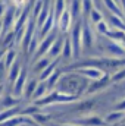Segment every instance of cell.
I'll use <instances>...</instances> for the list:
<instances>
[{
  "label": "cell",
  "instance_id": "6da1fadb",
  "mask_svg": "<svg viewBox=\"0 0 125 126\" xmlns=\"http://www.w3.org/2000/svg\"><path fill=\"white\" fill-rule=\"evenodd\" d=\"M81 37H83V19L74 22V25L71 28V34H69L71 44H72V51H74V59L75 60L81 59V53H83V48H81Z\"/></svg>",
  "mask_w": 125,
  "mask_h": 126
},
{
  "label": "cell",
  "instance_id": "7a4b0ae2",
  "mask_svg": "<svg viewBox=\"0 0 125 126\" xmlns=\"http://www.w3.org/2000/svg\"><path fill=\"white\" fill-rule=\"evenodd\" d=\"M28 67L24 64L22 66V70H21V73H19V76H18V79H16V82H15V85L12 87V97L13 98H16V100H21V97L24 95V90H25V85H27V81H28Z\"/></svg>",
  "mask_w": 125,
  "mask_h": 126
},
{
  "label": "cell",
  "instance_id": "3957f363",
  "mask_svg": "<svg viewBox=\"0 0 125 126\" xmlns=\"http://www.w3.org/2000/svg\"><path fill=\"white\" fill-rule=\"evenodd\" d=\"M94 43H96V37L93 34V30L83 19V37H81V48H83V51L87 53L88 50H91L94 47Z\"/></svg>",
  "mask_w": 125,
  "mask_h": 126
},
{
  "label": "cell",
  "instance_id": "277c9868",
  "mask_svg": "<svg viewBox=\"0 0 125 126\" xmlns=\"http://www.w3.org/2000/svg\"><path fill=\"white\" fill-rule=\"evenodd\" d=\"M78 75H83L84 78H87L88 81L91 82H96V81H100L104 78V72L97 69V67H80L77 70Z\"/></svg>",
  "mask_w": 125,
  "mask_h": 126
},
{
  "label": "cell",
  "instance_id": "5b68a950",
  "mask_svg": "<svg viewBox=\"0 0 125 126\" xmlns=\"http://www.w3.org/2000/svg\"><path fill=\"white\" fill-rule=\"evenodd\" d=\"M22 62H21V57L16 60V62L12 64V67L7 70V82H9V85H10V88L15 85V82H16V79H18V76H19V73H21V70H22Z\"/></svg>",
  "mask_w": 125,
  "mask_h": 126
},
{
  "label": "cell",
  "instance_id": "8992f818",
  "mask_svg": "<svg viewBox=\"0 0 125 126\" xmlns=\"http://www.w3.org/2000/svg\"><path fill=\"white\" fill-rule=\"evenodd\" d=\"M50 13H52V3H44L40 15L37 16L35 19V27H37V31H40L43 28V25L47 22V19L50 18Z\"/></svg>",
  "mask_w": 125,
  "mask_h": 126
},
{
  "label": "cell",
  "instance_id": "52a82bcc",
  "mask_svg": "<svg viewBox=\"0 0 125 126\" xmlns=\"http://www.w3.org/2000/svg\"><path fill=\"white\" fill-rule=\"evenodd\" d=\"M72 16H71V13H69V10L66 9L65 12H63V15L59 18V21H58V24H56V28L61 31V34H65V32L68 31L69 28H72Z\"/></svg>",
  "mask_w": 125,
  "mask_h": 126
},
{
  "label": "cell",
  "instance_id": "ba28073f",
  "mask_svg": "<svg viewBox=\"0 0 125 126\" xmlns=\"http://www.w3.org/2000/svg\"><path fill=\"white\" fill-rule=\"evenodd\" d=\"M65 38H66V37H63V34L61 37L56 38V41L53 43L52 48H50L49 53H47V56H49L50 59H55V60H56V59L59 57V54L62 53V50H63V46H65Z\"/></svg>",
  "mask_w": 125,
  "mask_h": 126
},
{
  "label": "cell",
  "instance_id": "9c48e42d",
  "mask_svg": "<svg viewBox=\"0 0 125 126\" xmlns=\"http://www.w3.org/2000/svg\"><path fill=\"white\" fill-rule=\"evenodd\" d=\"M68 10L72 16V19L77 22L80 19H83V3L81 1H72V3H68Z\"/></svg>",
  "mask_w": 125,
  "mask_h": 126
},
{
  "label": "cell",
  "instance_id": "30bf717a",
  "mask_svg": "<svg viewBox=\"0 0 125 126\" xmlns=\"http://www.w3.org/2000/svg\"><path fill=\"white\" fill-rule=\"evenodd\" d=\"M50 64H52V59H50V57H43V59L34 62V64H32V67H31V73L40 76V73H41L46 67H49Z\"/></svg>",
  "mask_w": 125,
  "mask_h": 126
},
{
  "label": "cell",
  "instance_id": "8fae6325",
  "mask_svg": "<svg viewBox=\"0 0 125 126\" xmlns=\"http://www.w3.org/2000/svg\"><path fill=\"white\" fill-rule=\"evenodd\" d=\"M37 87H38V79L37 78H31V79H28L27 81V85H25V90H24V98L28 101V100H31L34 93H35V90H37Z\"/></svg>",
  "mask_w": 125,
  "mask_h": 126
},
{
  "label": "cell",
  "instance_id": "7c38bea8",
  "mask_svg": "<svg viewBox=\"0 0 125 126\" xmlns=\"http://www.w3.org/2000/svg\"><path fill=\"white\" fill-rule=\"evenodd\" d=\"M125 113L124 111H116V110H112L110 113H107V116L104 117V123L106 125H116L119 122H124Z\"/></svg>",
  "mask_w": 125,
  "mask_h": 126
},
{
  "label": "cell",
  "instance_id": "4fadbf2b",
  "mask_svg": "<svg viewBox=\"0 0 125 126\" xmlns=\"http://www.w3.org/2000/svg\"><path fill=\"white\" fill-rule=\"evenodd\" d=\"M19 59V54L16 51V48H7L6 50V56H4V64L7 67V70L12 67V64Z\"/></svg>",
  "mask_w": 125,
  "mask_h": 126
},
{
  "label": "cell",
  "instance_id": "5bb4252c",
  "mask_svg": "<svg viewBox=\"0 0 125 126\" xmlns=\"http://www.w3.org/2000/svg\"><path fill=\"white\" fill-rule=\"evenodd\" d=\"M58 62H59V59H56L55 62H52V64L49 66V67H46L41 73H40V76H38V79L41 81V82H46L55 72H56V64H58Z\"/></svg>",
  "mask_w": 125,
  "mask_h": 126
},
{
  "label": "cell",
  "instance_id": "9a60e30c",
  "mask_svg": "<svg viewBox=\"0 0 125 126\" xmlns=\"http://www.w3.org/2000/svg\"><path fill=\"white\" fill-rule=\"evenodd\" d=\"M47 85H46V82H40L38 84V87H37V90H35V93H34V95H32L31 101L32 103H35V101H40V100H43L44 97H46V94H47Z\"/></svg>",
  "mask_w": 125,
  "mask_h": 126
},
{
  "label": "cell",
  "instance_id": "2e32d148",
  "mask_svg": "<svg viewBox=\"0 0 125 126\" xmlns=\"http://www.w3.org/2000/svg\"><path fill=\"white\" fill-rule=\"evenodd\" d=\"M62 56H63V60L74 59V51H72V44H71L69 35L65 38V46H63V50H62Z\"/></svg>",
  "mask_w": 125,
  "mask_h": 126
},
{
  "label": "cell",
  "instance_id": "e0dca14e",
  "mask_svg": "<svg viewBox=\"0 0 125 126\" xmlns=\"http://www.w3.org/2000/svg\"><path fill=\"white\" fill-rule=\"evenodd\" d=\"M61 78H62V73L59 72V70H56L47 81H46V85H47V90L49 91H52L55 87H58V84H59V81H61Z\"/></svg>",
  "mask_w": 125,
  "mask_h": 126
},
{
  "label": "cell",
  "instance_id": "ac0fdd59",
  "mask_svg": "<svg viewBox=\"0 0 125 126\" xmlns=\"http://www.w3.org/2000/svg\"><path fill=\"white\" fill-rule=\"evenodd\" d=\"M88 21H90L93 25H97L99 22H102V21H103V15L100 13V10H99V9L93 7V10H91V13H90V18H88Z\"/></svg>",
  "mask_w": 125,
  "mask_h": 126
},
{
  "label": "cell",
  "instance_id": "d6986e66",
  "mask_svg": "<svg viewBox=\"0 0 125 126\" xmlns=\"http://www.w3.org/2000/svg\"><path fill=\"white\" fill-rule=\"evenodd\" d=\"M96 30H97V34H100L102 37H107V34L110 31V27L107 25L106 21H102V22H99L96 25Z\"/></svg>",
  "mask_w": 125,
  "mask_h": 126
},
{
  "label": "cell",
  "instance_id": "ffe728a7",
  "mask_svg": "<svg viewBox=\"0 0 125 126\" xmlns=\"http://www.w3.org/2000/svg\"><path fill=\"white\" fill-rule=\"evenodd\" d=\"M43 6H44V3H41V1H35V3H34V9H32V12H31V18L34 19V21H35V19H37V16L40 15V12H41Z\"/></svg>",
  "mask_w": 125,
  "mask_h": 126
},
{
  "label": "cell",
  "instance_id": "44dd1931",
  "mask_svg": "<svg viewBox=\"0 0 125 126\" xmlns=\"http://www.w3.org/2000/svg\"><path fill=\"white\" fill-rule=\"evenodd\" d=\"M112 82H121L122 79H125V67H122L119 72H116L115 75H112Z\"/></svg>",
  "mask_w": 125,
  "mask_h": 126
},
{
  "label": "cell",
  "instance_id": "7402d4cb",
  "mask_svg": "<svg viewBox=\"0 0 125 126\" xmlns=\"http://www.w3.org/2000/svg\"><path fill=\"white\" fill-rule=\"evenodd\" d=\"M113 110H116V111H124L125 113V98L124 100H121V101L113 107Z\"/></svg>",
  "mask_w": 125,
  "mask_h": 126
},
{
  "label": "cell",
  "instance_id": "603a6c76",
  "mask_svg": "<svg viewBox=\"0 0 125 126\" xmlns=\"http://www.w3.org/2000/svg\"><path fill=\"white\" fill-rule=\"evenodd\" d=\"M7 4L9 3H4V1H0V19L4 16V13H6V10H7Z\"/></svg>",
  "mask_w": 125,
  "mask_h": 126
},
{
  "label": "cell",
  "instance_id": "cb8c5ba5",
  "mask_svg": "<svg viewBox=\"0 0 125 126\" xmlns=\"http://www.w3.org/2000/svg\"><path fill=\"white\" fill-rule=\"evenodd\" d=\"M3 35V24H1V21H0V37Z\"/></svg>",
  "mask_w": 125,
  "mask_h": 126
},
{
  "label": "cell",
  "instance_id": "d4e9b609",
  "mask_svg": "<svg viewBox=\"0 0 125 126\" xmlns=\"http://www.w3.org/2000/svg\"><path fill=\"white\" fill-rule=\"evenodd\" d=\"M119 6H121L122 9H125V1H119ZM124 13H125V10H124Z\"/></svg>",
  "mask_w": 125,
  "mask_h": 126
},
{
  "label": "cell",
  "instance_id": "484cf974",
  "mask_svg": "<svg viewBox=\"0 0 125 126\" xmlns=\"http://www.w3.org/2000/svg\"><path fill=\"white\" fill-rule=\"evenodd\" d=\"M3 90H4V85H0V97L3 94Z\"/></svg>",
  "mask_w": 125,
  "mask_h": 126
},
{
  "label": "cell",
  "instance_id": "4316f807",
  "mask_svg": "<svg viewBox=\"0 0 125 126\" xmlns=\"http://www.w3.org/2000/svg\"><path fill=\"white\" fill-rule=\"evenodd\" d=\"M63 126H74V125H63Z\"/></svg>",
  "mask_w": 125,
  "mask_h": 126
},
{
  "label": "cell",
  "instance_id": "83f0119b",
  "mask_svg": "<svg viewBox=\"0 0 125 126\" xmlns=\"http://www.w3.org/2000/svg\"><path fill=\"white\" fill-rule=\"evenodd\" d=\"M124 123H125V117H124Z\"/></svg>",
  "mask_w": 125,
  "mask_h": 126
},
{
  "label": "cell",
  "instance_id": "f1b7e54d",
  "mask_svg": "<svg viewBox=\"0 0 125 126\" xmlns=\"http://www.w3.org/2000/svg\"><path fill=\"white\" fill-rule=\"evenodd\" d=\"M22 126H25V125H22Z\"/></svg>",
  "mask_w": 125,
  "mask_h": 126
},
{
  "label": "cell",
  "instance_id": "f546056e",
  "mask_svg": "<svg viewBox=\"0 0 125 126\" xmlns=\"http://www.w3.org/2000/svg\"><path fill=\"white\" fill-rule=\"evenodd\" d=\"M124 126H125V123H124Z\"/></svg>",
  "mask_w": 125,
  "mask_h": 126
}]
</instances>
